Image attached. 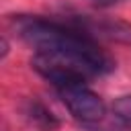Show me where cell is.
Masks as SVG:
<instances>
[{
	"instance_id": "obj_4",
	"label": "cell",
	"mask_w": 131,
	"mask_h": 131,
	"mask_svg": "<svg viewBox=\"0 0 131 131\" xmlns=\"http://www.w3.org/2000/svg\"><path fill=\"white\" fill-rule=\"evenodd\" d=\"M23 113H25V119L33 127H37L39 131H53L59 125V121L55 119V115L45 104H41L39 100H29L25 104V111Z\"/></svg>"
},
{
	"instance_id": "obj_5",
	"label": "cell",
	"mask_w": 131,
	"mask_h": 131,
	"mask_svg": "<svg viewBox=\"0 0 131 131\" xmlns=\"http://www.w3.org/2000/svg\"><path fill=\"white\" fill-rule=\"evenodd\" d=\"M113 113H115V117H117L125 127L131 129V94H125V96L115 98V102H113Z\"/></svg>"
},
{
	"instance_id": "obj_6",
	"label": "cell",
	"mask_w": 131,
	"mask_h": 131,
	"mask_svg": "<svg viewBox=\"0 0 131 131\" xmlns=\"http://www.w3.org/2000/svg\"><path fill=\"white\" fill-rule=\"evenodd\" d=\"M92 6H98V8H108V6H113V4H119V2H123V0H88Z\"/></svg>"
},
{
	"instance_id": "obj_2",
	"label": "cell",
	"mask_w": 131,
	"mask_h": 131,
	"mask_svg": "<svg viewBox=\"0 0 131 131\" xmlns=\"http://www.w3.org/2000/svg\"><path fill=\"white\" fill-rule=\"evenodd\" d=\"M68 111L82 123H98L104 117L102 98L86 86V82H70L55 88Z\"/></svg>"
},
{
	"instance_id": "obj_1",
	"label": "cell",
	"mask_w": 131,
	"mask_h": 131,
	"mask_svg": "<svg viewBox=\"0 0 131 131\" xmlns=\"http://www.w3.org/2000/svg\"><path fill=\"white\" fill-rule=\"evenodd\" d=\"M14 27L18 37L31 45L35 53H45L68 61L88 78L108 74L115 68L113 57L98 47L96 39L84 35L66 20L61 23L39 16H18Z\"/></svg>"
},
{
	"instance_id": "obj_3",
	"label": "cell",
	"mask_w": 131,
	"mask_h": 131,
	"mask_svg": "<svg viewBox=\"0 0 131 131\" xmlns=\"http://www.w3.org/2000/svg\"><path fill=\"white\" fill-rule=\"evenodd\" d=\"M66 23L92 39H106V41L131 45V25L125 20L108 18V16H70L66 18Z\"/></svg>"
}]
</instances>
